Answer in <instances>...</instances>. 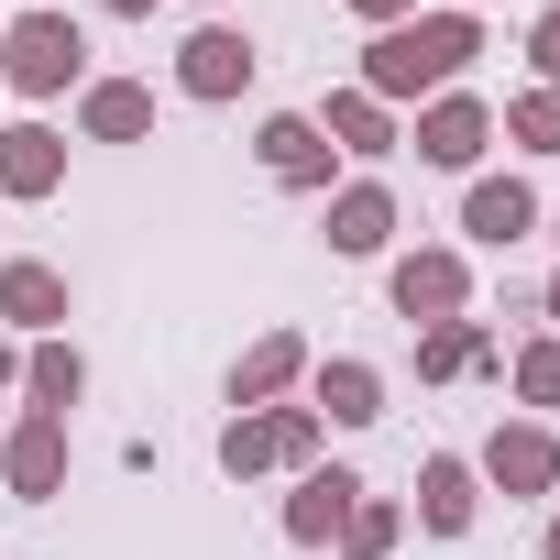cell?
Instances as JSON below:
<instances>
[{
    "mask_svg": "<svg viewBox=\"0 0 560 560\" xmlns=\"http://www.w3.org/2000/svg\"><path fill=\"white\" fill-rule=\"evenodd\" d=\"M472 56H483V23L472 12H418V23H396V34H374L363 45V100H385V110H407V100H440V89H462L472 78Z\"/></svg>",
    "mask_w": 560,
    "mask_h": 560,
    "instance_id": "cell-1",
    "label": "cell"
},
{
    "mask_svg": "<svg viewBox=\"0 0 560 560\" xmlns=\"http://www.w3.org/2000/svg\"><path fill=\"white\" fill-rule=\"evenodd\" d=\"M0 89L12 100H67V89H89V23L78 12H12L0 23Z\"/></svg>",
    "mask_w": 560,
    "mask_h": 560,
    "instance_id": "cell-2",
    "label": "cell"
},
{
    "mask_svg": "<svg viewBox=\"0 0 560 560\" xmlns=\"http://www.w3.org/2000/svg\"><path fill=\"white\" fill-rule=\"evenodd\" d=\"M319 440H330V429H319V407H242V418H220V440H209V451H220V472H231V483H253V472H308V462H319Z\"/></svg>",
    "mask_w": 560,
    "mask_h": 560,
    "instance_id": "cell-3",
    "label": "cell"
},
{
    "mask_svg": "<svg viewBox=\"0 0 560 560\" xmlns=\"http://www.w3.org/2000/svg\"><path fill=\"white\" fill-rule=\"evenodd\" d=\"M385 308H396L407 330L472 319V253H451V242H418V253H396V264H385Z\"/></svg>",
    "mask_w": 560,
    "mask_h": 560,
    "instance_id": "cell-4",
    "label": "cell"
},
{
    "mask_svg": "<svg viewBox=\"0 0 560 560\" xmlns=\"http://www.w3.org/2000/svg\"><path fill=\"white\" fill-rule=\"evenodd\" d=\"M253 78H264V56H253V34H242L231 12L176 45V100H209V110H220V100H242Z\"/></svg>",
    "mask_w": 560,
    "mask_h": 560,
    "instance_id": "cell-5",
    "label": "cell"
},
{
    "mask_svg": "<svg viewBox=\"0 0 560 560\" xmlns=\"http://www.w3.org/2000/svg\"><path fill=\"white\" fill-rule=\"evenodd\" d=\"M407 143H418V165H440V176H472V165H483V143H494V100H472V89H440V100H418Z\"/></svg>",
    "mask_w": 560,
    "mask_h": 560,
    "instance_id": "cell-6",
    "label": "cell"
},
{
    "mask_svg": "<svg viewBox=\"0 0 560 560\" xmlns=\"http://www.w3.org/2000/svg\"><path fill=\"white\" fill-rule=\"evenodd\" d=\"M472 472H483V494H560V429L549 418H494Z\"/></svg>",
    "mask_w": 560,
    "mask_h": 560,
    "instance_id": "cell-7",
    "label": "cell"
},
{
    "mask_svg": "<svg viewBox=\"0 0 560 560\" xmlns=\"http://www.w3.org/2000/svg\"><path fill=\"white\" fill-rule=\"evenodd\" d=\"M253 165H264L275 187H298V198H330V187H341V176H330L341 154H330V132H319L308 110H264V121H253Z\"/></svg>",
    "mask_w": 560,
    "mask_h": 560,
    "instance_id": "cell-8",
    "label": "cell"
},
{
    "mask_svg": "<svg viewBox=\"0 0 560 560\" xmlns=\"http://www.w3.org/2000/svg\"><path fill=\"white\" fill-rule=\"evenodd\" d=\"M67 319H78V298H67L56 264H34V253L0 264V330L12 341H67Z\"/></svg>",
    "mask_w": 560,
    "mask_h": 560,
    "instance_id": "cell-9",
    "label": "cell"
},
{
    "mask_svg": "<svg viewBox=\"0 0 560 560\" xmlns=\"http://www.w3.org/2000/svg\"><path fill=\"white\" fill-rule=\"evenodd\" d=\"M352 505H363V472H352V462H308L275 527H287V549H330V538L352 527Z\"/></svg>",
    "mask_w": 560,
    "mask_h": 560,
    "instance_id": "cell-10",
    "label": "cell"
},
{
    "mask_svg": "<svg viewBox=\"0 0 560 560\" xmlns=\"http://www.w3.org/2000/svg\"><path fill=\"white\" fill-rule=\"evenodd\" d=\"M319 231H330V253H341V264L396 253V187H385V176H341V187H330V209H319Z\"/></svg>",
    "mask_w": 560,
    "mask_h": 560,
    "instance_id": "cell-11",
    "label": "cell"
},
{
    "mask_svg": "<svg viewBox=\"0 0 560 560\" xmlns=\"http://www.w3.org/2000/svg\"><path fill=\"white\" fill-rule=\"evenodd\" d=\"M56 187H67V132L56 121H0V198L45 209Z\"/></svg>",
    "mask_w": 560,
    "mask_h": 560,
    "instance_id": "cell-12",
    "label": "cell"
},
{
    "mask_svg": "<svg viewBox=\"0 0 560 560\" xmlns=\"http://www.w3.org/2000/svg\"><path fill=\"white\" fill-rule=\"evenodd\" d=\"M0 483H12V505H56L67 494V418H12V440H0Z\"/></svg>",
    "mask_w": 560,
    "mask_h": 560,
    "instance_id": "cell-13",
    "label": "cell"
},
{
    "mask_svg": "<svg viewBox=\"0 0 560 560\" xmlns=\"http://www.w3.org/2000/svg\"><path fill=\"white\" fill-rule=\"evenodd\" d=\"M407 516H418L429 538H472V516H483V472H472V451H429Z\"/></svg>",
    "mask_w": 560,
    "mask_h": 560,
    "instance_id": "cell-14",
    "label": "cell"
},
{
    "mask_svg": "<svg viewBox=\"0 0 560 560\" xmlns=\"http://www.w3.org/2000/svg\"><path fill=\"white\" fill-rule=\"evenodd\" d=\"M308 363H319V352H308L298 330H264V341H242V363H231V418H242V407H287V396L308 385Z\"/></svg>",
    "mask_w": 560,
    "mask_h": 560,
    "instance_id": "cell-15",
    "label": "cell"
},
{
    "mask_svg": "<svg viewBox=\"0 0 560 560\" xmlns=\"http://www.w3.org/2000/svg\"><path fill=\"white\" fill-rule=\"evenodd\" d=\"M308 407H319V429H374L385 418V363H363V352L308 363Z\"/></svg>",
    "mask_w": 560,
    "mask_h": 560,
    "instance_id": "cell-16",
    "label": "cell"
},
{
    "mask_svg": "<svg viewBox=\"0 0 560 560\" xmlns=\"http://www.w3.org/2000/svg\"><path fill=\"white\" fill-rule=\"evenodd\" d=\"M462 231H472L483 253H516V242L538 231V187H527V176H472V187H462Z\"/></svg>",
    "mask_w": 560,
    "mask_h": 560,
    "instance_id": "cell-17",
    "label": "cell"
},
{
    "mask_svg": "<svg viewBox=\"0 0 560 560\" xmlns=\"http://www.w3.org/2000/svg\"><path fill=\"white\" fill-rule=\"evenodd\" d=\"M308 121H319V132H330V154H352V165H385V154L407 143V132H396V110H385V100H363V89H330Z\"/></svg>",
    "mask_w": 560,
    "mask_h": 560,
    "instance_id": "cell-18",
    "label": "cell"
},
{
    "mask_svg": "<svg viewBox=\"0 0 560 560\" xmlns=\"http://www.w3.org/2000/svg\"><path fill=\"white\" fill-rule=\"evenodd\" d=\"M462 374H505V341L483 319H440L418 330V385H462Z\"/></svg>",
    "mask_w": 560,
    "mask_h": 560,
    "instance_id": "cell-19",
    "label": "cell"
},
{
    "mask_svg": "<svg viewBox=\"0 0 560 560\" xmlns=\"http://www.w3.org/2000/svg\"><path fill=\"white\" fill-rule=\"evenodd\" d=\"M89 396V352L78 341H23V418H78Z\"/></svg>",
    "mask_w": 560,
    "mask_h": 560,
    "instance_id": "cell-20",
    "label": "cell"
},
{
    "mask_svg": "<svg viewBox=\"0 0 560 560\" xmlns=\"http://www.w3.org/2000/svg\"><path fill=\"white\" fill-rule=\"evenodd\" d=\"M78 132L89 143H143L154 132V89L143 78H89L78 89Z\"/></svg>",
    "mask_w": 560,
    "mask_h": 560,
    "instance_id": "cell-21",
    "label": "cell"
},
{
    "mask_svg": "<svg viewBox=\"0 0 560 560\" xmlns=\"http://www.w3.org/2000/svg\"><path fill=\"white\" fill-rule=\"evenodd\" d=\"M396 538H407V505L363 483V505H352V527L330 538V560H396Z\"/></svg>",
    "mask_w": 560,
    "mask_h": 560,
    "instance_id": "cell-22",
    "label": "cell"
},
{
    "mask_svg": "<svg viewBox=\"0 0 560 560\" xmlns=\"http://www.w3.org/2000/svg\"><path fill=\"white\" fill-rule=\"evenodd\" d=\"M494 132H505L516 154H560V89H516V100L494 110Z\"/></svg>",
    "mask_w": 560,
    "mask_h": 560,
    "instance_id": "cell-23",
    "label": "cell"
},
{
    "mask_svg": "<svg viewBox=\"0 0 560 560\" xmlns=\"http://www.w3.org/2000/svg\"><path fill=\"white\" fill-rule=\"evenodd\" d=\"M505 385H516V407H560V330L516 341V352H505Z\"/></svg>",
    "mask_w": 560,
    "mask_h": 560,
    "instance_id": "cell-24",
    "label": "cell"
},
{
    "mask_svg": "<svg viewBox=\"0 0 560 560\" xmlns=\"http://www.w3.org/2000/svg\"><path fill=\"white\" fill-rule=\"evenodd\" d=\"M527 89H560V0L527 23Z\"/></svg>",
    "mask_w": 560,
    "mask_h": 560,
    "instance_id": "cell-25",
    "label": "cell"
},
{
    "mask_svg": "<svg viewBox=\"0 0 560 560\" xmlns=\"http://www.w3.org/2000/svg\"><path fill=\"white\" fill-rule=\"evenodd\" d=\"M352 23L363 34H396V23H418V0H352Z\"/></svg>",
    "mask_w": 560,
    "mask_h": 560,
    "instance_id": "cell-26",
    "label": "cell"
},
{
    "mask_svg": "<svg viewBox=\"0 0 560 560\" xmlns=\"http://www.w3.org/2000/svg\"><path fill=\"white\" fill-rule=\"evenodd\" d=\"M0 396H23V341L0 330Z\"/></svg>",
    "mask_w": 560,
    "mask_h": 560,
    "instance_id": "cell-27",
    "label": "cell"
},
{
    "mask_svg": "<svg viewBox=\"0 0 560 560\" xmlns=\"http://www.w3.org/2000/svg\"><path fill=\"white\" fill-rule=\"evenodd\" d=\"M100 12H121V23H154V0H100Z\"/></svg>",
    "mask_w": 560,
    "mask_h": 560,
    "instance_id": "cell-28",
    "label": "cell"
},
{
    "mask_svg": "<svg viewBox=\"0 0 560 560\" xmlns=\"http://www.w3.org/2000/svg\"><path fill=\"white\" fill-rule=\"evenodd\" d=\"M538 319H549V330H560V275H549V287H538Z\"/></svg>",
    "mask_w": 560,
    "mask_h": 560,
    "instance_id": "cell-29",
    "label": "cell"
},
{
    "mask_svg": "<svg viewBox=\"0 0 560 560\" xmlns=\"http://www.w3.org/2000/svg\"><path fill=\"white\" fill-rule=\"evenodd\" d=\"M538 560H560V516H549V527H538Z\"/></svg>",
    "mask_w": 560,
    "mask_h": 560,
    "instance_id": "cell-30",
    "label": "cell"
},
{
    "mask_svg": "<svg viewBox=\"0 0 560 560\" xmlns=\"http://www.w3.org/2000/svg\"><path fill=\"white\" fill-rule=\"evenodd\" d=\"M198 12H209V23H220V12H231V0H198Z\"/></svg>",
    "mask_w": 560,
    "mask_h": 560,
    "instance_id": "cell-31",
    "label": "cell"
},
{
    "mask_svg": "<svg viewBox=\"0 0 560 560\" xmlns=\"http://www.w3.org/2000/svg\"><path fill=\"white\" fill-rule=\"evenodd\" d=\"M549 242H560V209H549Z\"/></svg>",
    "mask_w": 560,
    "mask_h": 560,
    "instance_id": "cell-32",
    "label": "cell"
},
{
    "mask_svg": "<svg viewBox=\"0 0 560 560\" xmlns=\"http://www.w3.org/2000/svg\"><path fill=\"white\" fill-rule=\"evenodd\" d=\"M451 12H472V0H451Z\"/></svg>",
    "mask_w": 560,
    "mask_h": 560,
    "instance_id": "cell-33",
    "label": "cell"
},
{
    "mask_svg": "<svg viewBox=\"0 0 560 560\" xmlns=\"http://www.w3.org/2000/svg\"><path fill=\"white\" fill-rule=\"evenodd\" d=\"M0 23H12V12H0Z\"/></svg>",
    "mask_w": 560,
    "mask_h": 560,
    "instance_id": "cell-34",
    "label": "cell"
}]
</instances>
